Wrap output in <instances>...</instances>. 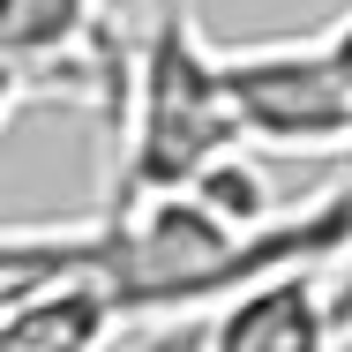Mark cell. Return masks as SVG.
Wrapping results in <instances>:
<instances>
[{
    "label": "cell",
    "mask_w": 352,
    "mask_h": 352,
    "mask_svg": "<svg viewBox=\"0 0 352 352\" xmlns=\"http://www.w3.org/2000/svg\"><path fill=\"white\" fill-rule=\"evenodd\" d=\"M322 45H330V60H338V75H345V90H352V8L322 30ZM345 173H352V157H345Z\"/></svg>",
    "instance_id": "52a82bcc"
},
{
    "label": "cell",
    "mask_w": 352,
    "mask_h": 352,
    "mask_svg": "<svg viewBox=\"0 0 352 352\" xmlns=\"http://www.w3.org/2000/svg\"><path fill=\"white\" fill-rule=\"evenodd\" d=\"M225 90L240 113V142L278 157H352V90L322 30L315 38H263L225 45Z\"/></svg>",
    "instance_id": "3957f363"
},
{
    "label": "cell",
    "mask_w": 352,
    "mask_h": 352,
    "mask_svg": "<svg viewBox=\"0 0 352 352\" xmlns=\"http://www.w3.org/2000/svg\"><path fill=\"white\" fill-rule=\"evenodd\" d=\"M338 285L322 278V263H285L270 278L225 292L203 307V330L188 352H338Z\"/></svg>",
    "instance_id": "5b68a950"
},
{
    "label": "cell",
    "mask_w": 352,
    "mask_h": 352,
    "mask_svg": "<svg viewBox=\"0 0 352 352\" xmlns=\"http://www.w3.org/2000/svg\"><path fill=\"white\" fill-rule=\"evenodd\" d=\"M240 157V113L225 90V45L203 38L188 0H165L142 38H128V75L113 105V195L195 188L210 165Z\"/></svg>",
    "instance_id": "7a4b0ae2"
},
{
    "label": "cell",
    "mask_w": 352,
    "mask_h": 352,
    "mask_svg": "<svg viewBox=\"0 0 352 352\" xmlns=\"http://www.w3.org/2000/svg\"><path fill=\"white\" fill-rule=\"evenodd\" d=\"M120 330L90 270H60L0 300V352H105Z\"/></svg>",
    "instance_id": "8992f818"
},
{
    "label": "cell",
    "mask_w": 352,
    "mask_h": 352,
    "mask_svg": "<svg viewBox=\"0 0 352 352\" xmlns=\"http://www.w3.org/2000/svg\"><path fill=\"white\" fill-rule=\"evenodd\" d=\"M15 105H30V90H23V82H15V75L0 68V128H8V120H15Z\"/></svg>",
    "instance_id": "ba28073f"
},
{
    "label": "cell",
    "mask_w": 352,
    "mask_h": 352,
    "mask_svg": "<svg viewBox=\"0 0 352 352\" xmlns=\"http://www.w3.org/2000/svg\"><path fill=\"white\" fill-rule=\"evenodd\" d=\"M345 263L352 255V173L292 210L240 217L203 188L128 195L82 225V270L113 300L120 322H173L203 315L225 292L270 278L285 263Z\"/></svg>",
    "instance_id": "6da1fadb"
},
{
    "label": "cell",
    "mask_w": 352,
    "mask_h": 352,
    "mask_svg": "<svg viewBox=\"0 0 352 352\" xmlns=\"http://www.w3.org/2000/svg\"><path fill=\"white\" fill-rule=\"evenodd\" d=\"M0 68L30 98L90 105L113 120L128 38L105 23V0H0Z\"/></svg>",
    "instance_id": "277c9868"
}]
</instances>
